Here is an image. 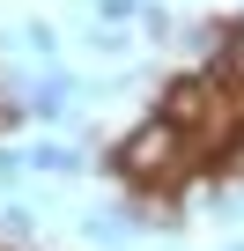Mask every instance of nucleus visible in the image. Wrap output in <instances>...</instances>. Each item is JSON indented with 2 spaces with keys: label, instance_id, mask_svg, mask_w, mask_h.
Masks as SVG:
<instances>
[{
  "label": "nucleus",
  "instance_id": "1",
  "mask_svg": "<svg viewBox=\"0 0 244 251\" xmlns=\"http://www.w3.org/2000/svg\"><path fill=\"white\" fill-rule=\"evenodd\" d=\"M192 155H200V141L185 133V126H170L163 111H148L134 133L104 155V170L126 185V192H178L185 170H192Z\"/></svg>",
  "mask_w": 244,
  "mask_h": 251
},
{
  "label": "nucleus",
  "instance_id": "2",
  "mask_svg": "<svg viewBox=\"0 0 244 251\" xmlns=\"http://www.w3.org/2000/svg\"><path fill=\"white\" fill-rule=\"evenodd\" d=\"M222 89H229V81H222L215 67H200V74H170V81L156 89V111H163L170 126H185V133L200 141L207 126H215V103H222Z\"/></svg>",
  "mask_w": 244,
  "mask_h": 251
},
{
  "label": "nucleus",
  "instance_id": "3",
  "mask_svg": "<svg viewBox=\"0 0 244 251\" xmlns=\"http://www.w3.org/2000/svg\"><path fill=\"white\" fill-rule=\"evenodd\" d=\"M23 163H30L37 177H81V170H89V148H74V141H37Z\"/></svg>",
  "mask_w": 244,
  "mask_h": 251
},
{
  "label": "nucleus",
  "instance_id": "4",
  "mask_svg": "<svg viewBox=\"0 0 244 251\" xmlns=\"http://www.w3.org/2000/svg\"><path fill=\"white\" fill-rule=\"evenodd\" d=\"M81 236H89V244H134L141 229H134L126 207H96V214H81Z\"/></svg>",
  "mask_w": 244,
  "mask_h": 251
},
{
  "label": "nucleus",
  "instance_id": "5",
  "mask_svg": "<svg viewBox=\"0 0 244 251\" xmlns=\"http://www.w3.org/2000/svg\"><path fill=\"white\" fill-rule=\"evenodd\" d=\"M222 81H244V15L237 23H222V45H215V59H207Z\"/></svg>",
  "mask_w": 244,
  "mask_h": 251
},
{
  "label": "nucleus",
  "instance_id": "6",
  "mask_svg": "<svg viewBox=\"0 0 244 251\" xmlns=\"http://www.w3.org/2000/svg\"><path fill=\"white\" fill-rule=\"evenodd\" d=\"M0 236H8V244H30L37 236V207L23 192H8V207H0Z\"/></svg>",
  "mask_w": 244,
  "mask_h": 251
},
{
  "label": "nucleus",
  "instance_id": "7",
  "mask_svg": "<svg viewBox=\"0 0 244 251\" xmlns=\"http://www.w3.org/2000/svg\"><path fill=\"white\" fill-rule=\"evenodd\" d=\"M15 45H23L30 59H59V30H52V23H23V30H15Z\"/></svg>",
  "mask_w": 244,
  "mask_h": 251
},
{
  "label": "nucleus",
  "instance_id": "8",
  "mask_svg": "<svg viewBox=\"0 0 244 251\" xmlns=\"http://www.w3.org/2000/svg\"><path fill=\"white\" fill-rule=\"evenodd\" d=\"M89 15H96V23H118V30H126V23H141V0H89Z\"/></svg>",
  "mask_w": 244,
  "mask_h": 251
},
{
  "label": "nucleus",
  "instance_id": "9",
  "mask_svg": "<svg viewBox=\"0 0 244 251\" xmlns=\"http://www.w3.org/2000/svg\"><path fill=\"white\" fill-rule=\"evenodd\" d=\"M23 177H30L23 148H0V192H23Z\"/></svg>",
  "mask_w": 244,
  "mask_h": 251
},
{
  "label": "nucleus",
  "instance_id": "10",
  "mask_svg": "<svg viewBox=\"0 0 244 251\" xmlns=\"http://www.w3.org/2000/svg\"><path fill=\"white\" fill-rule=\"evenodd\" d=\"M215 214H222V222H237V229H244V185H237V192H229V185H222V192H215Z\"/></svg>",
  "mask_w": 244,
  "mask_h": 251
},
{
  "label": "nucleus",
  "instance_id": "11",
  "mask_svg": "<svg viewBox=\"0 0 244 251\" xmlns=\"http://www.w3.org/2000/svg\"><path fill=\"white\" fill-rule=\"evenodd\" d=\"M229 170H244V126H237V141H229Z\"/></svg>",
  "mask_w": 244,
  "mask_h": 251
},
{
  "label": "nucleus",
  "instance_id": "12",
  "mask_svg": "<svg viewBox=\"0 0 244 251\" xmlns=\"http://www.w3.org/2000/svg\"><path fill=\"white\" fill-rule=\"evenodd\" d=\"M222 251H244V236H229V244H222Z\"/></svg>",
  "mask_w": 244,
  "mask_h": 251
},
{
  "label": "nucleus",
  "instance_id": "13",
  "mask_svg": "<svg viewBox=\"0 0 244 251\" xmlns=\"http://www.w3.org/2000/svg\"><path fill=\"white\" fill-rule=\"evenodd\" d=\"M0 251H23V244H8V236H0Z\"/></svg>",
  "mask_w": 244,
  "mask_h": 251
}]
</instances>
